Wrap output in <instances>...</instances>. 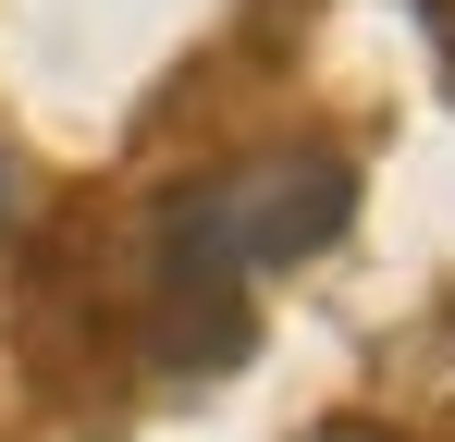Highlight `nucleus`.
I'll list each match as a JSON object with an SVG mask.
<instances>
[{
  "label": "nucleus",
  "mask_w": 455,
  "mask_h": 442,
  "mask_svg": "<svg viewBox=\"0 0 455 442\" xmlns=\"http://www.w3.org/2000/svg\"><path fill=\"white\" fill-rule=\"evenodd\" d=\"M0 221H12V160H0Z\"/></svg>",
  "instance_id": "7ed1b4c3"
},
{
  "label": "nucleus",
  "mask_w": 455,
  "mask_h": 442,
  "mask_svg": "<svg viewBox=\"0 0 455 442\" xmlns=\"http://www.w3.org/2000/svg\"><path fill=\"white\" fill-rule=\"evenodd\" d=\"M357 221V160L332 147H259L160 209V307H234L246 271H296Z\"/></svg>",
  "instance_id": "f257e3e1"
},
{
  "label": "nucleus",
  "mask_w": 455,
  "mask_h": 442,
  "mask_svg": "<svg viewBox=\"0 0 455 442\" xmlns=\"http://www.w3.org/2000/svg\"><path fill=\"white\" fill-rule=\"evenodd\" d=\"M431 37H443V50H455V0H431Z\"/></svg>",
  "instance_id": "f03ea898"
}]
</instances>
